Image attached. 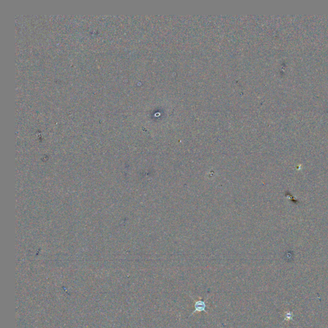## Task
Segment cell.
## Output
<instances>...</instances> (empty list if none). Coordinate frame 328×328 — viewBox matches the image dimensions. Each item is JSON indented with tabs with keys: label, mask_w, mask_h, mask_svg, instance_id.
I'll return each mask as SVG.
<instances>
[{
	"label": "cell",
	"mask_w": 328,
	"mask_h": 328,
	"mask_svg": "<svg viewBox=\"0 0 328 328\" xmlns=\"http://www.w3.org/2000/svg\"><path fill=\"white\" fill-rule=\"evenodd\" d=\"M206 302L203 299H201V300H198V301H195V304H194V308H195V310L194 311L193 313H191V315H190L192 316V315L194 314L196 312H204L205 313H208L207 311L206 310Z\"/></svg>",
	"instance_id": "1"
}]
</instances>
